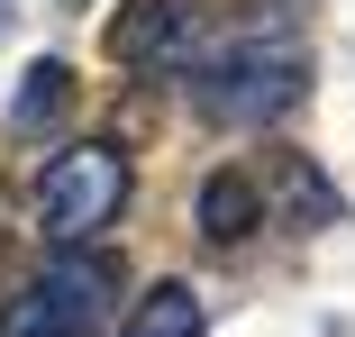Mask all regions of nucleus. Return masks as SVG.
I'll return each mask as SVG.
<instances>
[{
  "label": "nucleus",
  "mask_w": 355,
  "mask_h": 337,
  "mask_svg": "<svg viewBox=\"0 0 355 337\" xmlns=\"http://www.w3.org/2000/svg\"><path fill=\"white\" fill-rule=\"evenodd\" d=\"M301 37L292 28H246V37H228L219 55L191 74V101L219 119V128H264V119H282L301 101Z\"/></svg>",
  "instance_id": "obj_1"
},
{
  "label": "nucleus",
  "mask_w": 355,
  "mask_h": 337,
  "mask_svg": "<svg viewBox=\"0 0 355 337\" xmlns=\"http://www.w3.org/2000/svg\"><path fill=\"white\" fill-rule=\"evenodd\" d=\"M64 110H73V64L37 55V64H28V83H19V101H10V128H19V137H46Z\"/></svg>",
  "instance_id": "obj_7"
},
{
  "label": "nucleus",
  "mask_w": 355,
  "mask_h": 337,
  "mask_svg": "<svg viewBox=\"0 0 355 337\" xmlns=\"http://www.w3.org/2000/svg\"><path fill=\"white\" fill-rule=\"evenodd\" d=\"M110 292H119V264H110L101 246H64L46 274L10 301L0 337H83V328L110 310Z\"/></svg>",
  "instance_id": "obj_3"
},
{
  "label": "nucleus",
  "mask_w": 355,
  "mask_h": 337,
  "mask_svg": "<svg viewBox=\"0 0 355 337\" xmlns=\"http://www.w3.org/2000/svg\"><path fill=\"white\" fill-rule=\"evenodd\" d=\"M128 210V155L119 146H64V155H46V173H37V237L64 255V246H92L110 219Z\"/></svg>",
  "instance_id": "obj_2"
},
{
  "label": "nucleus",
  "mask_w": 355,
  "mask_h": 337,
  "mask_svg": "<svg viewBox=\"0 0 355 337\" xmlns=\"http://www.w3.org/2000/svg\"><path fill=\"white\" fill-rule=\"evenodd\" d=\"M200 328H209V310H200L191 283H155V292H137V310L119 319V337H200Z\"/></svg>",
  "instance_id": "obj_6"
},
{
  "label": "nucleus",
  "mask_w": 355,
  "mask_h": 337,
  "mask_svg": "<svg viewBox=\"0 0 355 337\" xmlns=\"http://www.w3.org/2000/svg\"><path fill=\"white\" fill-rule=\"evenodd\" d=\"M282 191H292V219H301V228L337 219V191H328V182H319V173H310L301 155H282Z\"/></svg>",
  "instance_id": "obj_8"
},
{
  "label": "nucleus",
  "mask_w": 355,
  "mask_h": 337,
  "mask_svg": "<svg viewBox=\"0 0 355 337\" xmlns=\"http://www.w3.org/2000/svg\"><path fill=\"white\" fill-rule=\"evenodd\" d=\"M191 210H200V237H209V246H246V237H255V219H264V182H255V173H237V164H219V173L200 182Z\"/></svg>",
  "instance_id": "obj_5"
},
{
  "label": "nucleus",
  "mask_w": 355,
  "mask_h": 337,
  "mask_svg": "<svg viewBox=\"0 0 355 337\" xmlns=\"http://www.w3.org/2000/svg\"><path fill=\"white\" fill-rule=\"evenodd\" d=\"M182 28H191L182 0H119V19L101 28V46H110V64H164L182 46Z\"/></svg>",
  "instance_id": "obj_4"
}]
</instances>
